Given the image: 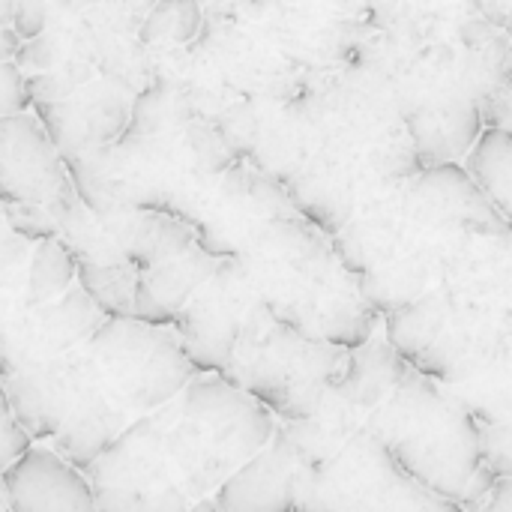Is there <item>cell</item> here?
Returning <instances> with one entry per match:
<instances>
[{
    "label": "cell",
    "instance_id": "19",
    "mask_svg": "<svg viewBox=\"0 0 512 512\" xmlns=\"http://www.w3.org/2000/svg\"><path fill=\"white\" fill-rule=\"evenodd\" d=\"M75 285L108 321H135L138 270L132 264H78Z\"/></svg>",
    "mask_w": 512,
    "mask_h": 512
},
{
    "label": "cell",
    "instance_id": "14",
    "mask_svg": "<svg viewBox=\"0 0 512 512\" xmlns=\"http://www.w3.org/2000/svg\"><path fill=\"white\" fill-rule=\"evenodd\" d=\"M0 483L12 512H96L87 474L45 444H33Z\"/></svg>",
    "mask_w": 512,
    "mask_h": 512
},
{
    "label": "cell",
    "instance_id": "16",
    "mask_svg": "<svg viewBox=\"0 0 512 512\" xmlns=\"http://www.w3.org/2000/svg\"><path fill=\"white\" fill-rule=\"evenodd\" d=\"M492 315L512 333V231L504 225L480 240L453 276L438 288Z\"/></svg>",
    "mask_w": 512,
    "mask_h": 512
},
{
    "label": "cell",
    "instance_id": "15",
    "mask_svg": "<svg viewBox=\"0 0 512 512\" xmlns=\"http://www.w3.org/2000/svg\"><path fill=\"white\" fill-rule=\"evenodd\" d=\"M294 480V447L279 426L273 441L213 495V504L219 512H294Z\"/></svg>",
    "mask_w": 512,
    "mask_h": 512
},
{
    "label": "cell",
    "instance_id": "28",
    "mask_svg": "<svg viewBox=\"0 0 512 512\" xmlns=\"http://www.w3.org/2000/svg\"><path fill=\"white\" fill-rule=\"evenodd\" d=\"M477 512H512V477L510 480H495L492 492L480 504Z\"/></svg>",
    "mask_w": 512,
    "mask_h": 512
},
{
    "label": "cell",
    "instance_id": "20",
    "mask_svg": "<svg viewBox=\"0 0 512 512\" xmlns=\"http://www.w3.org/2000/svg\"><path fill=\"white\" fill-rule=\"evenodd\" d=\"M75 273L78 261L60 237L33 246L27 267V306H45L60 300L75 285Z\"/></svg>",
    "mask_w": 512,
    "mask_h": 512
},
{
    "label": "cell",
    "instance_id": "7",
    "mask_svg": "<svg viewBox=\"0 0 512 512\" xmlns=\"http://www.w3.org/2000/svg\"><path fill=\"white\" fill-rule=\"evenodd\" d=\"M375 438L426 492L477 512L495 486L483 465L480 426L441 384L411 369L378 330L327 393L324 408Z\"/></svg>",
    "mask_w": 512,
    "mask_h": 512
},
{
    "label": "cell",
    "instance_id": "11",
    "mask_svg": "<svg viewBox=\"0 0 512 512\" xmlns=\"http://www.w3.org/2000/svg\"><path fill=\"white\" fill-rule=\"evenodd\" d=\"M105 321L108 318L78 285L54 303L21 306L0 321V381L69 357L90 336H96Z\"/></svg>",
    "mask_w": 512,
    "mask_h": 512
},
{
    "label": "cell",
    "instance_id": "24",
    "mask_svg": "<svg viewBox=\"0 0 512 512\" xmlns=\"http://www.w3.org/2000/svg\"><path fill=\"white\" fill-rule=\"evenodd\" d=\"M33 105L30 78L15 66V60L0 63V120L24 114Z\"/></svg>",
    "mask_w": 512,
    "mask_h": 512
},
{
    "label": "cell",
    "instance_id": "4",
    "mask_svg": "<svg viewBox=\"0 0 512 512\" xmlns=\"http://www.w3.org/2000/svg\"><path fill=\"white\" fill-rule=\"evenodd\" d=\"M195 378L174 330L105 321L69 357L0 384L21 432L87 474L132 423Z\"/></svg>",
    "mask_w": 512,
    "mask_h": 512
},
{
    "label": "cell",
    "instance_id": "23",
    "mask_svg": "<svg viewBox=\"0 0 512 512\" xmlns=\"http://www.w3.org/2000/svg\"><path fill=\"white\" fill-rule=\"evenodd\" d=\"M483 441V465L495 480H510L512 477V420L504 426L480 429Z\"/></svg>",
    "mask_w": 512,
    "mask_h": 512
},
{
    "label": "cell",
    "instance_id": "17",
    "mask_svg": "<svg viewBox=\"0 0 512 512\" xmlns=\"http://www.w3.org/2000/svg\"><path fill=\"white\" fill-rule=\"evenodd\" d=\"M216 267H219V261L195 246L174 261H165L153 270L138 273L135 321H141L147 327L174 330L180 312L189 306V300L198 294V288L216 273Z\"/></svg>",
    "mask_w": 512,
    "mask_h": 512
},
{
    "label": "cell",
    "instance_id": "18",
    "mask_svg": "<svg viewBox=\"0 0 512 512\" xmlns=\"http://www.w3.org/2000/svg\"><path fill=\"white\" fill-rule=\"evenodd\" d=\"M462 168L474 177L480 192L498 210L512 231V135L501 129H486Z\"/></svg>",
    "mask_w": 512,
    "mask_h": 512
},
{
    "label": "cell",
    "instance_id": "6",
    "mask_svg": "<svg viewBox=\"0 0 512 512\" xmlns=\"http://www.w3.org/2000/svg\"><path fill=\"white\" fill-rule=\"evenodd\" d=\"M504 228V219L462 165L420 168L396 183L342 234L333 252L381 315L435 294L468 252Z\"/></svg>",
    "mask_w": 512,
    "mask_h": 512
},
{
    "label": "cell",
    "instance_id": "30",
    "mask_svg": "<svg viewBox=\"0 0 512 512\" xmlns=\"http://www.w3.org/2000/svg\"><path fill=\"white\" fill-rule=\"evenodd\" d=\"M0 512H12L6 504V492H3V483H0Z\"/></svg>",
    "mask_w": 512,
    "mask_h": 512
},
{
    "label": "cell",
    "instance_id": "22",
    "mask_svg": "<svg viewBox=\"0 0 512 512\" xmlns=\"http://www.w3.org/2000/svg\"><path fill=\"white\" fill-rule=\"evenodd\" d=\"M3 219H6L9 234H15L18 240H24L30 246H39V243H48V240L60 237L54 213L48 207H39V204L3 207Z\"/></svg>",
    "mask_w": 512,
    "mask_h": 512
},
{
    "label": "cell",
    "instance_id": "9",
    "mask_svg": "<svg viewBox=\"0 0 512 512\" xmlns=\"http://www.w3.org/2000/svg\"><path fill=\"white\" fill-rule=\"evenodd\" d=\"M294 447V512H465L414 483L360 426L318 411L279 423Z\"/></svg>",
    "mask_w": 512,
    "mask_h": 512
},
{
    "label": "cell",
    "instance_id": "5",
    "mask_svg": "<svg viewBox=\"0 0 512 512\" xmlns=\"http://www.w3.org/2000/svg\"><path fill=\"white\" fill-rule=\"evenodd\" d=\"M279 420L219 375H198L132 423L87 471L96 512H189L276 435Z\"/></svg>",
    "mask_w": 512,
    "mask_h": 512
},
{
    "label": "cell",
    "instance_id": "25",
    "mask_svg": "<svg viewBox=\"0 0 512 512\" xmlns=\"http://www.w3.org/2000/svg\"><path fill=\"white\" fill-rule=\"evenodd\" d=\"M33 447V441L21 432V426L15 423L12 417V408H9V399L3 393V384H0V477Z\"/></svg>",
    "mask_w": 512,
    "mask_h": 512
},
{
    "label": "cell",
    "instance_id": "13",
    "mask_svg": "<svg viewBox=\"0 0 512 512\" xmlns=\"http://www.w3.org/2000/svg\"><path fill=\"white\" fill-rule=\"evenodd\" d=\"M69 183L66 162L36 114L0 120V207H48Z\"/></svg>",
    "mask_w": 512,
    "mask_h": 512
},
{
    "label": "cell",
    "instance_id": "26",
    "mask_svg": "<svg viewBox=\"0 0 512 512\" xmlns=\"http://www.w3.org/2000/svg\"><path fill=\"white\" fill-rule=\"evenodd\" d=\"M483 126L486 129H501V132L512 135V45L507 60H504L501 84H498L495 96L489 99V105L483 108Z\"/></svg>",
    "mask_w": 512,
    "mask_h": 512
},
{
    "label": "cell",
    "instance_id": "29",
    "mask_svg": "<svg viewBox=\"0 0 512 512\" xmlns=\"http://www.w3.org/2000/svg\"><path fill=\"white\" fill-rule=\"evenodd\" d=\"M189 512H219V510H216V504H213V498H210V501H201V504H195V507H192Z\"/></svg>",
    "mask_w": 512,
    "mask_h": 512
},
{
    "label": "cell",
    "instance_id": "3",
    "mask_svg": "<svg viewBox=\"0 0 512 512\" xmlns=\"http://www.w3.org/2000/svg\"><path fill=\"white\" fill-rule=\"evenodd\" d=\"M201 246L213 258H234L255 300L306 339L357 351L381 330V315L363 300L333 240L246 162L222 177V198L201 231Z\"/></svg>",
    "mask_w": 512,
    "mask_h": 512
},
{
    "label": "cell",
    "instance_id": "21",
    "mask_svg": "<svg viewBox=\"0 0 512 512\" xmlns=\"http://www.w3.org/2000/svg\"><path fill=\"white\" fill-rule=\"evenodd\" d=\"M30 243L15 234L0 231V321L27 306V267H30Z\"/></svg>",
    "mask_w": 512,
    "mask_h": 512
},
{
    "label": "cell",
    "instance_id": "12",
    "mask_svg": "<svg viewBox=\"0 0 512 512\" xmlns=\"http://www.w3.org/2000/svg\"><path fill=\"white\" fill-rule=\"evenodd\" d=\"M258 306L240 264L219 261L216 273L198 288L189 306L180 312L174 333L183 345L186 360L198 375H222L240 330Z\"/></svg>",
    "mask_w": 512,
    "mask_h": 512
},
{
    "label": "cell",
    "instance_id": "10",
    "mask_svg": "<svg viewBox=\"0 0 512 512\" xmlns=\"http://www.w3.org/2000/svg\"><path fill=\"white\" fill-rule=\"evenodd\" d=\"M345 363L348 351L288 330L258 303L219 378L255 399L279 423H306L324 408Z\"/></svg>",
    "mask_w": 512,
    "mask_h": 512
},
{
    "label": "cell",
    "instance_id": "1",
    "mask_svg": "<svg viewBox=\"0 0 512 512\" xmlns=\"http://www.w3.org/2000/svg\"><path fill=\"white\" fill-rule=\"evenodd\" d=\"M243 162L330 240L423 168L396 105L357 63L264 117Z\"/></svg>",
    "mask_w": 512,
    "mask_h": 512
},
{
    "label": "cell",
    "instance_id": "27",
    "mask_svg": "<svg viewBox=\"0 0 512 512\" xmlns=\"http://www.w3.org/2000/svg\"><path fill=\"white\" fill-rule=\"evenodd\" d=\"M12 33L21 42H33L48 27V6L45 3H12Z\"/></svg>",
    "mask_w": 512,
    "mask_h": 512
},
{
    "label": "cell",
    "instance_id": "2",
    "mask_svg": "<svg viewBox=\"0 0 512 512\" xmlns=\"http://www.w3.org/2000/svg\"><path fill=\"white\" fill-rule=\"evenodd\" d=\"M512 39L468 3H369L354 63L396 105L423 168L462 165L480 135Z\"/></svg>",
    "mask_w": 512,
    "mask_h": 512
},
{
    "label": "cell",
    "instance_id": "8",
    "mask_svg": "<svg viewBox=\"0 0 512 512\" xmlns=\"http://www.w3.org/2000/svg\"><path fill=\"white\" fill-rule=\"evenodd\" d=\"M396 354L444 387L480 429L512 420V333L483 309L435 291L381 318Z\"/></svg>",
    "mask_w": 512,
    "mask_h": 512
}]
</instances>
